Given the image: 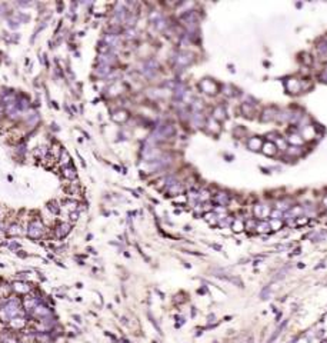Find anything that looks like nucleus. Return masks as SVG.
<instances>
[{"instance_id":"obj_5","label":"nucleus","mask_w":327,"mask_h":343,"mask_svg":"<svg viewBox=\"0 0 327 343\" xmlns=\"http://www.w3.org/2000/svg\"><path fill=\"white\" fill-rule=\"evenodd\" d=\"M233 227H234L233 230H236V232H240V230L243 229V223H241V222H239V220H237V222H234Z\"/></svg>"},{"instance_id":"obj_4","label":"nucleus","mask_w":327,"mask_h":343,"mask_svg":"<svg viewBox=\"0 0 327 343\" xmlns=\"http://www.w3.org/2000/svg\"><path fill=\"white\" fill-rule=\"evenodd\" d=\"M269 229H270V223L262 222V223L257 224V230H259V232H266V230H269Z\"/></svg>"},{"instance_id":"obj_3","label":"nucleus","mask_w":327,"mask_h":343,"mask_svg":"<svg viewBox=\"0 0 327 343\" xmlns=\"http://www.w3.org/2000/svg\"><path fill=\"white\" fill-rule=\"evenodd\" d=\"M256 214L259 217H266L269 214V207H264V206H257L256 207Z\"/></svg>"},{"instance_id":"obj_2","label":"nucleus","mask_w":327,"mask_h":343,"mask_svg":"<svg viewBox=\"0 0 327 343\" xmlns=\"http://www.w3.org/2000/svg\"><path fill=\"white\" fill-rule=\"evenodd\" d=\"M70 229H72V226L69 224V223H62L59 227H57V237H65L67 233L70 232Z\"/></svg>"},{"instance_id":"obj_1","label":"nucleus","mask_w":327,"mask_h":343,"mask_svg":"<svg viewBox=\"0 0 327 343\" xmlns=\"http://www.w3.org/2000/svg\"><path fill=\"white\" fill-rule=\"evenodd\" d=\"M27 233H29V236L33 237V239L40 237L42 233H43V226H42V223H40V222H33L32 224L29 226V232Z\"/></svg>"}]
</instances>
